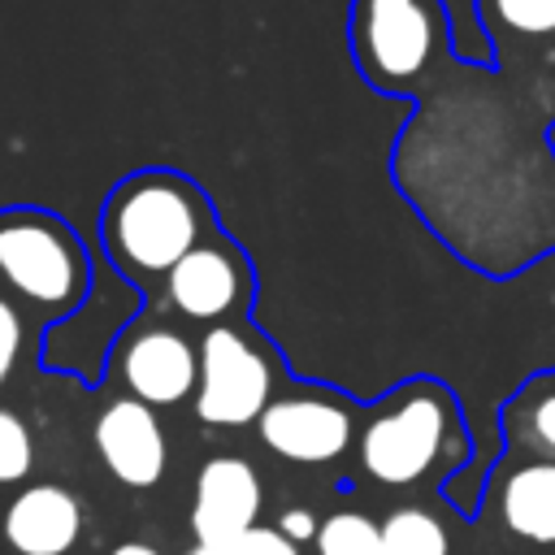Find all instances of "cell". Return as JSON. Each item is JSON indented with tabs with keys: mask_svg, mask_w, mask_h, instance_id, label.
Wrapping results in <instances>:
<instances>
[{
	"mask_svg": "<svg viewBox=\"0 0 555 555\" xmlns=\"http://www.w3.org/2000/svg\"><path fill=\"white\" fill-rule=\"evenodd\" d=\"M481 30L499 26L512 35H538L555 39V0H473Z\"/></svg>",
	"mask_w": 555,
	"mask_h": 555,
	"instance_id": "obj_16",
	"label": "cell"
},
{
	"mask_svg": "<svg viewBox=\"0 0 555 555\" xmlns=\"http://www.w3.org/2000/svg\"><path fill=\"white\" fill-rule=\"evenodd\" d=\"M278 529L299 546V542H312L317 538V529H321V520L308 512V507H291V512H282V520H278Z\"/></svg>",
	"mask_w": 555,
	"mask_h": 555,
	"instance_id": "obj_20",
	"label": "cell"
},
{
	"mask_svg": "<svg viewBox=\"0 0 555 555\" xmlns=\"http://www.w3.org/2000/svg\"><path fill=\"white\" fill-rule=\"evenodd\" d=\"M82 533V499L61 481L17 486L0 503V555H74Z\"/></svg>",
	"mask_w": 555,
	"mask_h": 555,
	"instance_id": "obj_10",
	"label": "cell"
},
{
	"mask_svg": "<svg viewBox=\"0 0 555 555\" xmlns=\"http://www.w3.org/2000/svg\"><path fill=\"white\" fill-rule=\"evenodd\" d=\"M260 503H264V486H260V473L251 468V460H243L234 451L208 455L204 468L195 473V494H191L195 542L217 546V542H230V538L256 529Z\"/></svg>",
	"mask_w": 555,
	"mask_h": 555,
	"instance_id": "obj_11",
	"label": "cell"
},
{
	"mask_svg": "<svg viewBox=\"0 0 555 555\" xmlns=\"http://www.w3.org/2000/svg\"><path fill=\"white\" fill-rule=\"evenodd\" d=\"M26 347H30V317L9 291H0V390L17 377Z\"/></svg>",
	"mask_w": 555,
	"mask_h": 555,
	"instance_id": "obj_18",
	"label": "cell"
},
{
	"mask_svg": "<svg viewBox=\"0 0 555 555\" xmlns=\"http://www.w3.org/2000/svg\"><path fill=\"white\" fill-rule=\"evenodd\" d=\"M486 499L512 538L555 546V460L499 455L486 481Z\"/></svg>",
	"mask_w": 555,
	"mask_h": 555,
	"instance_id": "obj_12",
	"label": "cell"
},
{
	"mask_svg": "<svg viewBox=\"0 0 555 555\" xmlns=\"http://www.w3.org/2000/svg\"><path fill=\"white\" fill-rule=\"evenodd\" d=\"M217 234L199 182L178 169H139L121 178L100 208V247L126 282H165V273Z\"/></svg>",
	"mask_w": 555,
	"mask_h": 555,
	"instance_id": "obj_2",
	"label": "cell"
},
{
	"mask_svg": "<svg viewBox=\"0 0 555 555\" xmlns=\"http://www.w3.org/2000/svg\"><path fill=\"white\" fill-rule=\"evenodd\" d=\"M312 546H317V555H386L382 520H373L369 512H356V507L330 512L321 520Z\"/></svg>",
	"mask_w": 555,
	"mask_h": 555,
	"instance_id": "obj_15",
	"label": "cell"
},
{
	"mask_svg": "<svg viewBox=\"0 0 555 555\" xmlns=\"http://www.w3.org/2000/svg\"><path fill=\"white\" fill-rule=\"evenodd\" d=\"M217 555H299V546L278 529V525H256L230 542H217L212 546Z\"/></svg>",
	"mask_w": 555,
	"mask_h": 555,
	"instance_id": "obj_19",
	"label": "cell"
},
{
	"mask_svg": "<svg viewBox=\"0 0 555 555\" xmlns=\"http://www.w3.org/2000/svg\"><path fill=\"white\" fill-rule=\"evenodd\" d=\"M182 555H217V551H212V546H204V542H195V546H191V551H182Z\"/></svg>",
	"mask_w": 555,
	"mask_h": 555,
	"instance_id": "obj_22",
	"label": "cell"
},
{
	"mask_svg": "<svg viewBox=\"0 0 555 555\" xmlns=\"http://www.w3.org/2000/svg\"><path fill=\"white\" fill-rule=\"evenodd\" d=\"M386 555H451L447 525L425 503H399L382 516Z\"/></svg>",
	"mask_w": 555,
	"mask_h": 555,
	"instance_id": "obj_14",
	"label": "cell"
},
{
	"mask_svg": "<svg viewBox=\"0 0 555 555\" xmlns=\"http://www.w3.org/2000/svg\"><path fill=\"white\" fill-rule=\"evenodd\" d=\"M95 286V264L74 225L48 208H0V291H9L22 312L52 330L74 317Z\"/></svg>",
	"mask_w": 555,
	"mask_h": 555,
	"instance_id": "obj_3",
	"label": "cell"
},
{
	"mask_svg": "<svg viewBox=\"0 0 555 555\" xmlns=\"http://www.w3.org/2000/svg\"><path fill=\"white\" fill-rule=\"evenodd\" d=\"M278 351L264 338H251L234 321L208 325L199 338V382L191 408L212 429L256 425L278 395Z\"/></svg>",
	"mask_w": 555,
	"mask_h": 555,
	"instance_id": "obj_5",
	"label": "cell"
},
{
	"mask_svg": "<svg viewBox=\"0 0 555 555\" xmlns=\"http://www.w3.org/2000/svg\"><path fill=\"white\" fill-rule=\"evenodd\" d=\"M91 442L113 481L130 490H152L169 468V438L152 403L117 395L91 425Z\"/></svg>",
	"mask_w": 555,
	"mask_h": 555,
	"instance_id": "obj_9",
	"label": "cell"
},
{
	"mask_svg": "<svg viewBox=\"0 0 555 555\" xmlns=\"http://www.w3.org/2000/svg\"><path fill=\"white\" fill-rule=\"evenodd\" d=\"M104 555H165V551H160V546H152V542H143V538H126V542L108 546Z\"/></svg>",
	"mask_w": 555,
	"mask_h": 555,
	"instance_id": "obj_21",
	"label": "cell"
},
{
	"mask_svg": "<svg viewBox=\"0 0 555 555\" xmlns=\"http://www.w3.org/2000/svg\"><path fill=\"white\" fill-rule=\"evenodd\" d=\"M160 286H165V304L173 312H182L186 321L225 325V321H238L251 308L256 273H251V260L243 256V247L230 234L217 230L208 243L186 251L165 273Z\"/></svg>",
	"mask_w": 555,
	"mask_h": 555,
	"instance_id": "obj_7",
	"label": "cell"
},
{
	"mask_svg": "<svg viewBox=\"0 0 555 555\" xmlns=\"http://www.w3.org/2000/svg\"><path fill=\"white\" fill-rule=\"evenodd\" d=\"M503 455L555 460V369L525 377L499 408Z\"/></svg>",
	"mask_w": 555,
	"mask_h": 555,
	"instance_id": "obj_13",
	"label": "cell"
},
{
	"mask_svg": "<svg viewBox=\"0 0 555 555\" xmlns=\"http://www.w3.org/2000/svg\"><path fill=\"white\" fill-rule=\"evenodd\" d=\"M347 39L360 78L382 95H399L451 39V22L442 0H351Z\"/></svg>",
	"mask_w": 555,
	"mask_h": 555,
	"instance_id": "obj_4",
	"label": "cell"
},
{
	"mask_svg": "<svg viewBox=\"0 0 555 555\" xmlns=\"http://www.w3.org/2000/svg\"><path fill=\"white\" fill-rule=\"evenodd\" d=\"M473 455L455 395L434 377H408L364 408L356 434L360 473L386 490L438 486Z\"/></svg>",
	"mask_w": 555,
	"mask_h": 555,
	"instance_id": "obj_1",
	"label": "cell"
},
{
	"mask_svg": "<svg viewBox=\"0 0 555 555\" xmlns=\"http://www.w3.org/2000/svg\"><path fill=\"white\" fill-rule=\"evenodd\" d=\"M35 460H39V447H35L30 421L17 408L0 403V490L22 486L35 473Z\"/></svg>",
	"mask_w": 555,
	"mask_h": 555,
	"instance_id": "obj_17",
	"label": "cell"
},
{
	"mask_svg": "<svg viewBox=\"0 0 555 555\" xmlns=\"http://www.w3.org/2000/svg\"><path fill=\"white\" fill-rule=\"evenodd\" d=\"M108 364L121 377L126 395L152 408H173L191 399L199 382V347H191V338L165 321H139L117 334Z\"/></svg>",
	"mask_w": 555,
	"mask_h": 555,
	"instance_id": "obj_8",
	"label": "cell"
},
{
	"mask_svg": "<svg viewBox=\"0 0 555 555\" xmlns=\"http://www.w3.org/2000/svg\"><path fill=\"white\" fill-rule=\"evenodd\" d=\"M360 416L364 412L343 390L321 382H295L269 399L256 429L260 442L286 464H330L356 442Z\"/></svg>",
	"mask_w": 555,
	"mask_h": 555,
	"instance_id": "obj_6",
	"label": "cell"
}]
</instances>
